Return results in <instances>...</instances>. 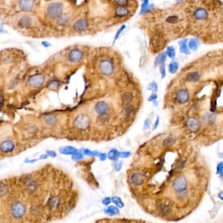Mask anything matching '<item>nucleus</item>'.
<instances>
[{
	"label": "nucleus",
	"mask_w": 223,
	"mask_h": 223,
	"mask_svg": "<svg viewBox=\"0 0 223 223\" xmlns=\"http://www.w3.org/2000/svg\"><path fill=\"white\" fill-rule=\"evenodd\" d=\"M44 122L48 126H53L57 122V116L53 114H48L44 117Z\"/></svg>",
	"instance_id": "2eb2a0df"
},
{
	"label": "nucleus",
	"mask_w": 223,
	"mask_h": 223,
	"mask_svg": "<svg viewBox=\"0 0 223 223\" xmlns=\"http://www.w3.org/2000/svg\"><path fill=\"white\" fill-rule=\"evenodd\" d=\"M37 183L36 181H31L28 185V189L30 191H35L37 189Z\"/></svg>",
	"instance_id": "e433bc0d"
},
{
	"label": "nucleus",
	"mask_w": 223,
	"mask_h": 223,
	"mask_svg": "<svg viewBox=\"0 0 223 223\" xmlns=\"http://www.w3.org/2000/svg\"><path fill=\"white\" fill-rule=\"evenodd\" d=\"M115 13L116 15L118 17H125L129 14V9L126 8L125 6L119 5L116 8Z\"/></svg>",
	"instance_id": "dca6fc26"
},
{
	"label": "nucleus",
	"mask_w": 223,
	"mask_h": 223,
	"mask_svg": "<svg viewBox=\"0 0 223 223\" xmlns=\"http://www.w3.org/2000/svg\"><path fill=\"white\" fill-rule=\"evenodd\" d=\"M19 24L22 27L28 28L31 24V19L28 16H24L20 20Z\"/></svg>",
	"instance_id": "5701e85b"
},
{
	"label": "nucleus",
	"mask_w": 223,
	"mask_h": 223,
	"mask_svg": "<svg viewBox=\"0 0 223 223\" xmlns=\"http://www.w3.org/2000/svg\"><path fill=\"white\" fill-rule=\"evenodd\" d=\"M83 157H84L83 153L82 151L78 150V151H76L75 153H74V154L72 155L71 159L72 160H75V161H77V160L82 159Z\"/></svg>",
	"instance_id": "c756f323"
},
{
	"label": "nucleus",
	"mask_w": 223,
	"mask_h": 223,
	"mask_svg": "<svg viewBox=\"0 0 223 223\" xmlns=\"http://www.w3.org/2000/svg\"><path fill=\"white\" fill-rule=\"evenodd\" d=\"M98 69H99L101 74L104 76H109L113 74L114 71V65L113 62L108 59H104L101 61L98 65Z\"/></svg>",
	"instance_id": "7ed1b4c3"
},
{
	"label": "nucleus",
	"mask_w": 223,
	"mask_h": 223,
	"mask_svg": "<svg viewBox=\"0 0 223 223\" xmlns=\"http://www.w3.org/2000/svg\"><path fill=\"white\" fill-rule=\"evenodd\" d=\"M216 115L213 114V113L207 112L206 114L204 116V122L208 124V125H212V124H213L215 122V121H216Z\"/></svg>",
	"instance_id": "f3484780"
},
{
	"label": "nucleus",
	"mask_w": 223,
	"mask_h": 223,
	"mask_svg": "<svg viewBox=\"0 0 223 223\" xmlns=\"http://www.w3.org/2000/svg\"><path fill=\"white\" fill-rule=\"evenodd\" d=\"M42 45L43 46H45V48H48V47H50L51 46L50 44L48 42H46V41L42 42Z\"/></svg>",
	"instance_id": "09e8293b"
},
{
	"label": "nucleus",
	"mask_w": 223,
	"mask_h": 223,
	"mask_svg": "<svg viewBox=\"0 0 223 223\" xmlns=\"http://www.w3.org/2000/svg\"><path fill=\"white\" fill-rule=\"evenodd\" d=\"M166 56H169L171 59H174L175 56V48L173 46H169L166 49Z\"/></svg>",
	"instance_id": "bb28decb"
},
{
	"label": "nucleus",
	"mask_w": 223,
	"mask_h": 223,
	"mask_svg": "<svg viewBox=\"0 0 223 223\" xmlns=\"http://www.w3.org/2000/svg\"><path fill=\"white\" fill-rule=\"evenodd\" d=\"M179 69V64L176 61H172L169 64V71L171 74H175Z\"/></svg>",
	"instance_id": "a878e982"
},
{
	"label": "nucleus",
	"mask_w": 223,
	"mask_h": 223,
	"mask_svg": "<svg viewBox=\"0 0 223 223\" xmlns=\"http://www.w3.org/2000/svg\"><path fill=\"white\" fill-rule=\"evenodd\" d=\"M26 212V207L21 202L14 203L11 206V213L16 218L22 217Z\"/></svg>",
	"instance_id": "423d86ee"
},
{
	"label": "nucleus",
	"mask_w": 223,
	"mask_h": 223,
	"mask_svg": "<svg viewBox=\"0 0 223 223\" xmlns=\"http://www.w3.org/2000/svg\"><path fill=\"white\" fill-rule=\"evenodd\" d=\"M14 148H15V145H14V142L9 140L3 141L0 144V151L4 153L12 152L14 150Z\"/></svg>",
	"instance_id": "1a4fd4ad"
},
{
	"label": "nucleus",
	"mask_w": 223,
	"mask_h": 223,
	"mask_svg": "<svg viewBox=\"0 0 223 223\" xmlns=\"http://www.w3.org/2000/svg\"><path fill=\"white\" fill-rule=\"evenodd\" d=\"M160 69V72L161 75V78H164L166 76V69H165V65L163 64L159 66Z\"/></svg>",
	"instance_id": "58836bf2"
},
{
	"label": "nucleus",
	"mask_w": 223,
	"mask_h": 223,
	"mask_svg": "<svg viewBox=\"0 0 223 223\" xmlns=\"http://www.w3.org/2000/svg\"><path fill=\"white\" fill-rule=\"evenodd\" d=\"M189 98V93L187 90L181 89L178 91L176 94V100L179 103L185 104Z\"/></svg>",
	"instance_id": "9b49d317"
},
{
	"label": "nucleus",
	"mask_w": 223,
	"mask_h": 223,
	"mask_svg": "<svg viewBox=\"0 0 223 223\" xmlns=\"http://www.w3.org/2000/svg\"><path fill=\"white\" fill-rule=\"evenodd\" d=\"M142 4L141 7L140 13H144L148 9L149 6V0H142Z\"/></svg>",
	"instance_id": "f704fd0d"
},
{
	"label": "nucleus",
	"mask_w": 223,
	"mask_h": 223,
	"mask_svg": "<svg viewBox=\"0 0 223 223\" xmlns=\"http://www.w3.org/2000/svg\"><path fill=\"white\" fill-rule=\"evenodd\" d=\"M166 57H167V56H166V53H162V54H159L155 60V61H154L155 67H158V66H160V65L164 64L165 61H166Z\"/></svg>",
	"instance_id": "6ab92c4d"
},
{
	"label": "nucleus",
	"mask_w": 223,
	"mask_h": 223,
	"mask_svg": "<svg viewBox=\"0 0 223 223\" xmlns=\"http://www.w3.org/2000/svg\"><path fill=\"white\" fill-rule=\"evenodd\" d=\"M179 45L180 46V51L181 53L185 54H189L190 52L187 45V40L183 39L179 42Z\"/></svg>",
	"instance_id": "4be33fe9"
},
{
	"label": "nucleus",
	"mask_w": 223,
	"mask_h": 223,
	"mask_svg": "<svg viewBox=\"0 0 223 223\" xmlns=\"http://www.w3.org/2000/svg\"><path fill=\"white\" fill-rule=\"evenodd\" d=\"M34 4V0H20V8L24 11H30L33 8Z\"/></svg>",
	"instance_id": "ddd939ff"
},
{
	"label": "nucleus",
	"mask_w": 223,
	"mask_h": 223,
	"mask_svg": "<svg viewBox=\"0 0 223 223\" xmlns=\"http://www.w3.org/2000/svg\"><path fill=\"white\" fill-rule=\"evenodd\" d=\"M45 81V76L42 74H35L30 76L28 78V84L32 88H38L41 87Z\"/></svg>",
	"instance_id": "20e7f679"
},
{
	"label": "nucleus",
	"mask_w": 223,
	"mask_h": 223,
	"mask_svg": "<svg viewBox=\"0 0 223 223\" xmlns=\"http://www.w3.org/2000/svg\"><path fill=\"white\" fill-rule=\"evenodd\" d=\"M95 111L100 116H106L110 113V107L105 101H98L95 106Z\"/></svg>",
	"instance_id": "0eeeda50"
},
{
	"label": "nucleus",
	"mask_w": 223,
	"mask_h": 223,
	"mask_svg": "<svg viewBox=\"0 0 223 223\" xmlns=\"http://www.w3.org/2000/svg\"><path fill=\"white\" fill-rule=\"evenodd\" d=\"M90 123L89 118L86 114H80L75 119L74 125L80 130H84L89 127Z\"/></svg>",
	"instance_id": "39448f33"
},
{
	"label": "nucleus",
	"mask_w": 223,
	"mask_h": 223,
	"mask_svg": "<svg viewBox=\"0 0 223 223\" xmlns=\"http://www.w3.org/2000/svg\"><path fill=\"white\" fill-rule=\"evenodd\" d=\"M151 121L149 118H147L144 123V126H143V130L144 131H147L149 130L151 128Z\"/></svg>",
	"instance_id": "c9c22d12"
},
{
	"label": "nucleus",
	"mask_w": 223,
	"mask_h": 223,
	"mask_svg": "<svg viewBox=\"0 0 223 223\" xmlns=\"http://www.w3.org/2000/svg\"><path fill=\"white\" fill-rule=\"evenodd\" d=\"M157 95L156 93H152V94L148 98V101L151 102V103H153V105H154L155 107H157V104H158V103H157Z\"/></svg>",
	"instance_id": "72a5a7b5"
},
{
	"label": "nucleus",
	"mask_w": 223,
	"mask_h": 223,
	"mask_svg": "<svg viewBox=\"0 0 223 223\" xmlns=\"http://www.w3.org/2000/svg\"><path fill=\"white\" fill-rule=\"evenodd\" d=\"M125 28H126V26H125V25H122V27H121L119 29V30H118V31H117V32H116V35H115V37H114V43H115L116 41V40H118V38L119 37V35H121V34H122V33L123 32V31L124 30H125Z\"/></svg>",
	"instance_id": "4c0bfd02"
},
{
	"label": "nucleus",
	"mask_w": 223,
	"mask_h": 223,
	"mask_svg": "<svg viewBox=\"0 0 223 223\" xmlns=\"http://www.w3.org/2000/svg\"><path fill=\"white\" fill-rule=\"evenodd\" d=\"M83 57V53L79 49H72L68 54V60L72 63H78Z\"/></svg>",
	"instance_id": "6e6552de"
},
{
	"label": "nucleus",
	"mask_w": 223,
	"mask_h": 223,
	"mask_svg": "<svg viewBox=\"0 0 223 223\" xmlns=\"http://www.w3.org/2000/svg\"><path fill=\"white\" fill-rule=\"evenodd\" d=\"M68 22H69V18L67 16L62 15L57 19V24L61 25H64L65 24H67Z\"/></svg>",
	"instance_id": "473e14b6"
},
{
	"label": "nucleus",
	"mask_w": 223,
	"mask_h": 223,
	"mask_svg": "<svg viewBox=\"0 0 223 223\" xmlns=\"http://www.w3.org/2000/svg\"><path fill=\"white\" fill-rule=\"evenodd\" d=\"M122 163L120 161L117 162L114 165V168L116 171H119L121 169H122Z\"/></svg>",
	"instance_id": "a18cd8bd"
},
{
	"label": "nucleus",
	"mask_w": 223,
	"mask_h": 223,
	"mask_svg": "<svg viewBox=\"0 0 223 223\" xmlns=\"http://www.w3.org/2000/svg\"><path fill=\"white\" fill-rule=\"evenodd\" d=\"M147 89L149 91H151L152 93H157V91H158V86H157L156 82L153 81L149 83L147 87Z\"/></svg>",
	"instance_id": "c85d7f7f"
},
{
	"label": "nucleus",
	"mask_w": 223,
	"mask_h": 223,
	"mask_svg": "<svg viewBox=\"0 0 223 223\" xmlns=\"http://www.w3.org/2000/svg\"><path fill=\"white\" fill-rule=\"evenodd\" d=\"M83 154L89 157H98L100 155V152L97 151H91L89 149H82Z\"/></svg>",
	"instance_id": "b1692460"
},
{
	"label": "nucleus",
	"mask_w": 223,
	"mask_h": 223,
	"mask_svg": "<svg viewBox=\"0 0 223 223\" xmlns=\"http://www.w3.org/2000/svg\"><path fill=\"white\" fill-rule=\"evenodd\" d=\"M61 84L60 82L58 80H52L50 81L47 84V88L50 89H54L57 88Z\"/></svg>",
	"instance_id": "393cba45"
},
{
	"label": "nucleus",
	"mask_w": 223,
	"mask_h": 223,
	"mask_svg": "<svg viewBox=\"0 0 223 223\" xmlns=\"http://www.w3.org/2000/svg\"><path fill=\"white\" fill-rule=\"evenodd\" d=\"M189 47L192 50H196L198 47V41L196 39H192L189 43Z\"/></svg>",
	"instance_id": "7c9ffc66"
},
{
	"label": "nucleus",
	"mask_w": 223,
	"mask_h": 223,
	"mask_svg": "<svg viewBox=\"0 0 223 223\" xmlns=\"http://www.w3.org/2000/svg\"><path fill=\"white\" fill-rule=\"evenodd\" d=\"M63 10V5L60 2H52L47 7L48 15L52 19H58L62 16Z\"/></svg>",
	"instance_id": "f03ea898"
},
{
	"label": "nucleus",
	"mask_w": 223,
	"mask_h": 223,
	"mask_svg": "<svg viewBox=\"0 0 223 223\" xmlns=\"http://www.w3.org/2000/svg\"><path fill=\"white\" fill-rule=\"evenodd\" d=\"M175 139L173 137H167L163 141V145L164 147H170L175 143Z\"/></svg>",
	"instance_id": "cd10ccee"
},
{
	"label": "nucleus",
	"mask_w": 223,
	"mask_h": 223,
	"mask_svg": "<svg viewBox=\"0 0 223 223\" xmlns=\"http://www.w3.org/2000/svg\"><path fill=\"white\" fill-rule=\"evenodd\" d=\"M173 10L178 20L172 28L177 34L207 43H223L222 0H181Z\"/></svg>",
	"instance_id": "f257e3e1"
},
{
	"label": "nucleus",
	"mask_w": 223,
	"mask_h": 223,
	"mask_svg": "<svg viewBox=\"0 0 223 223\" xmlns=\"http://www.w3.org/2000/svg\"><path fill=\"white\" fill-rule=\"evenodd\" d=\"M200 122L195 118H189L187 122V127L191 132H197L200 128Z\"/></svg>",
	"instance_id": "9d476101"
},
{
	"label": "nucleus",
	"mask_w": 223,
	"mask_h": 223,
	"mask_svg": "<svg viewBox=\"0 0 223 223\" xmlns=\"http://www.w3.org/2000/svg\"><path fill=\"white\" fill-rule=\"evenodd\" d=\"M114 1L117 4L122 6H125L128 3L127 0H114Z\"/></svg>",
	"instance_id": "79ce46f5"
},
{
	"label": "nucleus",
	"mask_w": 223,
	"mask_h": 223,
	"mask_svg": "<svg viewBox=\"0 0 223 223\" xmlns=\"http://www.w3.org/2000/svg\"><path fill=\"white\" fill-rule=\"evenodd\" d=\"M200 79V75L198 72H191L189 73L187 76V80L189 82H197Z\"/></svg>",
	"instance_id": "412c9836"
},
{
	"label": "nucleus",
	"mask_w": 223,
	"mask_h": 223,
	"mask_svg": "<svg viewBox=\"0 0 223 223\" xmlns=\"http://www.w3.org/2000/svg\"><path fill=\"white\" fill-rule=\"evenodd\" d=\"M9 191V188L7 185L4 183L0 184V196L6 195Z\"/></svg>",
	"instance_id": "2f4dec72"
},
{
	"label": "nucleus",
	"mask_w": 223,
	"mask_h": 223,
	"mask_svg": "<svg viewBox=\"0 0 223 223\" xmlns=\"http://www.w3.org/2000/svg\"><path fill=\"white\" fill-rule=\"evenodd\" d=\"M217 173L219 174H221L222 172L223 171V161L221 162L220 163H219V164L217 165Z\"/></svg>",
	"instance_id": "c03bdc74"
},
{
	"label": "nucleus",
	"mask_w": 223,
	"mask_h": 223,
	"mask_svg": "<svg viewBox=\"0 0 223 223\" xmlns=\"http://www.w3.org/2000/svg\"><path fill=\"white\" fill-rule=\"evenodd\" d=\"M159 122H160V118H159V116H157V119H156V120H155V122L154 125H153V130L157 129V128L159 127Z\"/></svg>",
	"instance_id": "49530a36"
},
{
	"label": "nucleus",
	"mask_w": 223,
	"mask_h": 223,
	"mask_svg": "<svg viewBox=\"0 0 223 223\" xmlns=\"http://www.w3.org/2000/svg\"><path fill=\"white\" fill-rule=\"evenodd\" d=\"M131 155V153L130 151H122L119 153V157L122 159L128 158Z\"/></svg>",
	"instance_id": "ea45409f"
},
{
	"label": "nucleus",
	"mask_w": 223,
	"mask_h": 223,
	"mask_svg": "<svg viewBox=\"0 0 223 223\" xmlns=\"http://www.w3.org/2000/svg\"><path fill=\"white\" fill-rule=\"evenodd\" d=\"M119 151L116 149H112L107 154L108 158L112 161H118L119 157Z\"/></svg>",
	"instance_id": "a211bd4d"
},
{
	"label": "nucleus",
	"mask_w": 223,
	"mask_h": 223,
	"mask_svg": "<svg viewBox=\"0 0 223 223\" xmlns=\"http://www.w3.org/2000/svg\"><path fill=\"white\" fill-rule=\"evenodd\" d=\"M46 154L48 155V157H52V158H54V157H56L57 156L56 152L54 151H52V150H47L46 151Z\"/></svg>",
	"instance_id": "a19ab883"
},
{
	"label": "nucleus",
	"mask_w": 223,
	"mask_h": 223,
	"mask_svg": "<svg viewBox=\"0 0 223 223\" xmlns=\"http://www.w3.org/2000/svg\"><path fill=\"white\" fill-rule=\"evenodd\" d=\"M48 156L46 154H43L39 157V159H48Z\"/></svg>",
	"instance_id": "8fccbe9b"
},
{
	"label": "nucleus",
	"mask_w": 223,
	"mask_h": 223,
	"mask_svg": "<svg viewBox=\"0 0 223 223\" xmlns=\"http://www.w3.org/2000/svg\"><path fill=\"white\" fill-rule=\"evenodd\" d=\"M87 25H88V24H87V20L82 18V19H80L76 22L73 25V28H74V30L76 31L82 32L86 30Z\"/></svg>",
	"instance_id": "f8f14e48"
},
{
	"label": "nucleus",
	"mask_w": 223,
	"mask_h": 223,
	"mask_svg": "<svg viewBox=\"0 0 223 223\" xmlns=\"http://www.w3.org/2000/svg\"><path fill=\"white\" fill-rule=\"evenodd\" d=\"M107 155L105 153H100V155L98 156L99 160L101 161H104V160L107 159Z\"/></svg>",
	"instance_id": "37998d69"
},
{
	"label": "nucleus",
	"mask_w": 223,
	"mask_h": 223,
	"mask_svg": "<svg viewBox=\"0 0 223 223\" xmlns=\"http://www.w3.org/2000/svg\"><path fill=\"white\" fill-rule=\"evenodd\" d=\"M37 161V159H27L24 160L25 163H34L35 162Z\"/></svg>",
	"instance_id": "de8ad7c7"
},
{
	"label": "nucleus",
	"mask_w": 223,
	"mask_h": 223,
	"mask_svg": "<svg viewBox=\"0 0 223 223\" xmlns=\"http://www.w3.org/2000/svg\"><path fill=\"white\" fill-rule=\"evenodd\" d=\"M59 151L62 155H72L76 151H78V149L76 148L71 145L64 146L59 149Z\"/></svg>",
	"instance_id": "4468645a"
},
{
	"label": "nucleus",
	"mask_w": 223,
	"mask_h": 223,
	"mask_svg": "<svg viewBox=\"0 0 223 223\" xmlns=\"http://www.w3.org/2000/svg\"><path fill=\"white\" fill-rule=\"evenodd\" d=\"M133 98V95L132 93L125 92L122 96V103L123 104H126V105L129 104V103H131V102H132Z\"/></svg>",
	"instance_id": "aec40b11"
}]
</instances>
